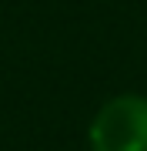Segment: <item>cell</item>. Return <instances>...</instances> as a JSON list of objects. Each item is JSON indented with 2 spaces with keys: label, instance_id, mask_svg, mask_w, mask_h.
Returning <instances> with one entry per match:
<instances>
[{
  "label": "cell",
  "instance_id": "1",
  "mask_svg": "<svg viewBox=\"0 0 147 151\" xmlns=\"http://www.w3.org/2000/svg\"><path fill=\"white\" fill-rule=\"evenodd\" d=\"M90 151H147V97L117 94L87 128Z\"/></svg>",
  "mask_w": 147,
  "mask_h": 151
}]
</instances>
